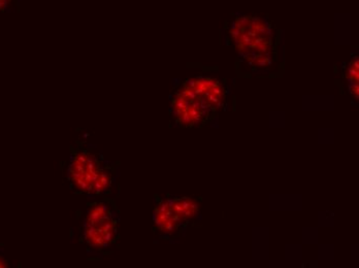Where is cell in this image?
Instances as JSON below:
<instances>
[{"label":"cell","instance_id":"cell-4","mask_svg":"<svg viewBox=\"0 0 359 268\" xmlns=\"http://www.w3.org/2000/svg\"><path fill=\"white\" fill-rule=\"evenodd\" d=\"M100 169V162L94 155L87 152L74 155L69 167V178L76 190L92 193L94 182Z\"/></svg>","mask_w":359,"mask_h":268},{"label":"cell","instance_id":"cell-1","mask_svg":"<svg viewBox=\"0 0 359 268\" xmlns=\"http://www.w3.org/2000/svg\"><path fill=\"white\" fill-rule=\"evenodd\" d=\"M236 51L251 66L266 67L273 56V31L266 18L240 16L229 29Z\"/></svg>","mask_w":359,"mask_h":268},{"label":"cell","instance_id":"cell-6","mask_svg":"<svg viewBox=\"0 0 359 268\" xmlns=\"http://www.w3.org/2000/svg\"><path fill=\"white\" fill-rule=\"evenodd\" d=\"M154 222L157 228L166 234H172L178 230L180 224L178 218L175 216L170 206V202H163L157 206L154 213Z\"/></svg>","mask_w":359,"mask_h":268},{"label":"cell","instance_id":"cell-9","mask_svg":"<svg viewBox=\"0 0 359 268\" xmlns=\"http://www.w3.org/2000/svg\"><path fill=\"white\" fill-rule=\"evenodd\" d=\"M111 178H113V173L111 169H100V174H97V178L94 182L92 193L100 194L108 190L111 185Z\"/></svg>","mask_w":359,"mask_h":268},{"label":"cell","instance_id":"cell-8","mask_svg":"<svg viewBox=\"0 0 359 268\" xmlns=\"http://www.w3.org/2000/svg\"><path fill=\"white\" fill-rule=\"evenodd\" d=\"M358 58H353L350 62L346 71V78L349 82L350 92L353 94L356 99H358V71H359Z\"/></svg>","mask_w":359,"mask_h":268},{"label":"cell","instance_id":"cell-7","mask_svg":"<svg viewBox=\"0 0 359 268\" xmlns=\"http://www.w3.org/2000/svg\"><path fill=\"white\" fill-rule=\"evenodd\" d=\"M170 209L181 223L194 219L198 215L199 204L191 198H180V199L168 200Z\"/></svg>","mask_w":359,"mask_h":268},{"label":"cell","instance_id":"cell-3","mask_svg":"<svg viewBox=\"0 0 359 268\" xmlns=\"http://www.w3.org/2000/svg\"><path fill=\"white\" fill-rule=\"evenodd\" d=\"M172 113L181 125L194 126L205 122L212 112L181 86L172 96Z\"/></svg>","mask_w":359,"mask_h":268},{"label":"cell","instance_id":"cell-5","mask_svg":"<svg viewBox=\"0 0 359 268\" xmlns=\"http://www.w3.org/2000/svg\"><path fill=\"white\" fill-rule=\"evenodd\" d=\"M211 112L219 110L224 104V87L215 78L198 77L189 78L182 84Z\"/></svg>","mask_w":359,"mask_h":268},{"label":"cell","instance_id":"cell-2","mask_svg":"<svg viewBox=\"0 0 359 268\" xmlns=\"http://www.w3.org/2000/svg\"><path fill=\"white\" fill-rule=\"evenodd\" d=\"M116 222L104 202L95 204L87 211L85 221V239L89 246L104 248L115 241Z\"/></svg>","mask_w":359,"mask_h":268},{"label":"cell","instance_id":"cell-10","mask_svg":"<svg viewBox=\"0 0 359 268\" xmlns=\"http://www.w3.org/2000/svg\"><path fill=\"white\" fill-rule=\"evenodd\" d=\"M13 0H0V13L8 10Z\"/></svg>","mask_w":359,"mask_h":268}]
</instances>
